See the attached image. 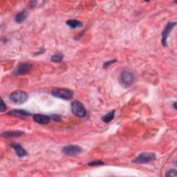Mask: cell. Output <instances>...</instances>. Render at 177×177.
Returning <instances> with one entry per match:
<instances>
[{"mask_svg": "<svg viewBox=\"0 0 177 177\" xmlns=\"http://www.w3.org/2000/svg\"><path fill=\"white\" fill-rule=\"evenodd\" d=\"M135 81V75L132 71H123L119 77V82L124 87H129Z\"/></svg>", "mask_w": 177, "mask_h": 177, "instance_id": "cell-1", "label": "cell"}, {"mask_svg": "<svg viewBox=\"0 0 177 177\" xmlns=\"http://www.w3.org/2000/svg\"><path fill=\"white\" fill-rule=\"evenodd\" d=\"M28 94L24 91L17 90V91L11 93L9 95V98L11 102L17 104H22L26 103L28 100Z\"/></svg>", "mask_w": 177, "mask_h": 177, "instance_id": "cell-2", "label": "cell"}, {"mask_svg": "<svg viewBox=\"0 0 177 177\" xmlns=\"http://www.w3.org/2000/svg\"><path fill=\"white\" fill-rule=\"evenodd\" d=\"M51 94L56 98L63 100H69L74 96V92L70 89L65 88H57L52 90Z\"/></svg>", "mask_w": 177, "mask_h": 177, "instance_id": "cell-3", "label": "cell"}, {"mask_svg": "<svg viewBox=\"0 0 177 177\" xmlns=\"http://www.w3.org/2000/svg\"><path fill=\"white\" fill-rule=\"evenodd\" d=\"M156 159V154L152 152H143L139 154L133 162L137 164H146Z\"/></svg>", "mask_w": 177, "mask_h": 177, "instance_id": "cell-4", "label": "cell"}, {"mask_svg": "<svg viewBox=\"0 0 177 177\" xmlns=\"http://www.w3.org/2000/svg\"><path fill=\"white\" fill-rule=\"evenodd\" d=\"M71 111L73 114L79 118H84L86 114V109L83 104L79 101H74L71 103Z\"/></svg>", "mask_w": 177, "mask_h": 177, "instance_id": "cell-5", "label": "cell"}, {"mask_svg": "<svg viewBox=\"0 0 177 177\" xmlns=\"http://www.w3.org/2000/svg\"><path fill=\"white\" fill-rule=\"evenodd\" d=\"M32 68V65L30 63L24 62L19 64V65L17 66V67L13 71V74L16 75H25L28 74L31 71Z\"/></svg>", "mask_w": 177, "mask_h": 177, "instance_id": "cell-6", "label": "cell"}, {"mask_svg": "<svg viewBox=\"0 0 177 177\" xmlns=\"http://www.w3.org/2000/svg\"><path fill=\"white\" fill-rule=\"evenodd\" d=\"M82 148L75 145H71L66 146L63 148L62 152L66 155L69 156H76L80 154L82 152Z\"/></svg>", "mask_w": 177, "mask_h": 177, "instance_id": "cell-7", "label": "cell"}, {"mask_svg": "<svg viewBox=\"0 0 177 177\" xmlns=\"http://www.w3.org/2000/svg\"><path fill=\"white\" fill-rule=\"evenodd\" d=\"M176 25V23L175 22H170L167 24L166 27L162 31V44L164 46H167V37L169 36L170 32L172 31L174 27Z\"/></svg>", "mask_w": 177, "mask_h": 177, "instance_id": "cell-8", "label": "cell"}, {"mask_svg": "<svg viewBox=\"0 0 177 177\" xmlns=\"http://www.w3.org/2000/svg\"><path fill=\"white\" fill-rule=\"evenodd\" d=\"M33 120L37 123L40 124H46L50 122V117L46 115L42 114H34Z\"/></svg>", "mask_w": 177, "mask_h": 177, "instance_id": "cell-9", "label": "cell"}, {"mask_svg": "<svg viewBox=\"0 0 177 177\" xmlns=\"http://www.w3.org/2000/svg\"><path fill=\"white\" fill-rule=\"evenodd\" d=\"M8 115L13 116L15 117H19V118H26L29 116L31 115V113L28 112L25 110H22V109H15L12 110L8 113Z\"/></svg>", "mask_w": 177, "mask_h": 177, "instance_id": "cell-10", "label": "cell"}, {"mask_svg": "<svg viewBox=\"0 0 177 177\" xmlns=\"http://www.w3.org/2000/svg\"><path fill=\"white\" fill-rule=\"evenodd\" d=\"M12 147L15 150L17 155L19 158L24 157L27 155V152H26V150L23 148L21 145H19L18 144H13Z\"/></svg>", "mask_w": 177, "mask_h": 177, "instance_id": "cell-11", "label": "cell"}, {"mask_svg": "<svg viewBox=\"0 0 177 177\" xmlns=\"http://www.w3.org/2000/svg\"><path fill=\"white\" fill-rule=\"evenodd\" d=\"M66 24L71 28H81L83 26V24L79 20L77 19H69L66 22Z\"/></svg>", "mask_w": 177, "mask_h": 177, "instance_id": "cell-12", "label": "cell"}, {"mask_svg": "<svg viewBox=\"0 0 177 177\" xmlns=\"http://www.w3.org/2000/svg\"><path fill=\"white\" fill-rule=\"evenodd\" d=\"M24 132H19V131H9L5 132L2 133V136L5 138H13V137H19L22 136Z\"/></svg>", "mask_w": 177, "mask_h": 177, "instance_id": "cell-13", "label": "cell"}, {"mask_svg": "<svg viewBox=\"0 0 177 177\" xmlns=\"http://www.w3.org/2000/svg\"><path fill=\"white\" fill-rule=\"evenodd\" d=\"M27 11L25 10L21 11L19 12L17 15L15 16V22L18 24H20V23H22L23 22H24V20L27 19Z\"/></svg>", "mask_w": 177, "mask_h": 177, "instance_id": "cell-14", "label": "cell"}, {"mask_svg": "<svg viewBox=\"0 0 177 177\" xmlns=\"http://www.w3.org/2000/svg\"><path fill=\"white\" fill-rule=\"evenodd\" d=\"M114 114H115V111L113 110V111L109 112L108 114H107L106 115H104V116L102 118V120L104 122V123H109L111 120H113V118L114 117Z\"/></svg>", "mask_w": 177, "mask_h": 177, "instance_id": "cell-15", "label": "cell"}, {"mask_svg": "<svg viewBox=\"0 0 177 177\" xmlns=\"http://www.w3.org/2000/svg\"><path fill=\"white\" fill-rule=\"evenodd\" d=\"M64 55L62 53H57L51 57V61L53 62H60L63 59Z\"/></svg>", "mask_w": 177, "mask_h": 177, "instance_id": "cell-16", "label": "cell"}, {"mask_svg": "<svg viewBox=\"0 0 177 177\" xmlns=\"http://www.w3.org/2000/svg\"><path fill=\"white\" fill-rule=\"evenodd\" d=\"M104 164V162H103L102 161L97 160V161H94L91 162H89V165H90V166H98V165H102Z\"/></svg>", "mask_w": 177, "mask_h": 177, "instance_id": "cell-17", "label": "cell"}, {"mask_svg": "<svg viewBox=\"0 0 177 177\" xmlns=\"http://www.w3.org/2000/svg\"><path fill=\"white\" fill-rule=\"evenodd\" d=\"M176 170L175 169H172L168 171V172L166 173V176H176L177 173H176Z\"/></svg>", "mask_w": 177, "mask_h": 177, "instance_id": "cell-18", "label": "cell"}, {"mask_svg": "<svg viewBox=\"0 0 177 177\" xmlns=\"http://www.w3.org/2000/svg\"><path fill=\"white\" fill-rule=\"evenodd\" d=\"M116 60H109V61H107V62H106L104 64V68H107V67H108L109 66H110L111 65H112V64H114V62H116Z\"/></svg>", "mask_w": 177, "mask_h": 177, "instance_id": "cell-19", "label": "cell"}, {"mask_svg": "<svg viewBox=\"0 0 177 177\" xmlns=\"http://www.w3.org/2000/svg\"><path fill=\"white\" fill-rule=\"evenodd\" d=\"M0 109H1L2 112H4L6 110V104L3 100H1V107H0Z\"/></svg>", "mask_w": 177, "mask_h": 177, "instance_id": "cell-20", "label": "cell"}, {"mask_svg": "<svg viewBox=\"0 0 177 177\" xmlns=\"http://www.w3.org/2000/svg\"><path fill=\"white\" fill-rule=\"evenodd\" d=\"M51 118H52V120H53V121H56V122L60 121V119H61L58 115H55V114L51 116Z\"/></svg>", "mask_w": 177, "mask_h": 177, "instance_id": "cell-21", "label": "cell"}, {"mask_svg": "<svg viewBox=\"0 0 177 177\" xmlns=\"http://www.w3.org/2000/svg\"><path fill=\"white\" fill-rule=\"evenodd\" d=\"M44 52H45V49H42V50L41 51L40 50V51H38V52H37V53H35V55H40V54H42V53H44Z\"/></svg>", "mask_w": 177, "mask_h": 177, "instance_id": "cell-22", "label": "cell"}, {"mask_svg": "<svg viewBox=\"0 0 177 177\" xmlns=\"http://www.w3.org/2000/svg\"><path fill=\"white\" fill-rule=\"evenodd\" d=\"M176 103L175 102V103L173 104V107H174V108H175V109H176Z\"/></svg>", "mask_w": 177, "mask_h": 177, "instance_id": "cell-23", "label": "cell"}]
</instances>
